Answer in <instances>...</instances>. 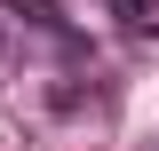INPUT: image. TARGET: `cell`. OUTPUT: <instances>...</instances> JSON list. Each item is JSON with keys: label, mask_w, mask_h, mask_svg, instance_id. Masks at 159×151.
I'll use <instances>...</instances> for the list:
<instances>
[{"label": "cell", "mask_w": 159, "mask_h": 151, "mask_svg": "<svg viewBox=\"0 0 159 151\" xmlns=\"http://www.w3.org/2000/svg\"><path fill=\"white\" fill-rule=\"evenodd\" d=\"M8 16H24L32 32H64V16H56V0H8Z\"/></svg>", "instance_id": "1"}, {"label": "cell", "mask_w": 159, "mask_h": 151, "mask_svg": "<svg viewBox=\"0 0 159 151\" xmlns=\"http://www.w3.org/2000/svg\"><path fill=\"white\" fill-rule=\"evenodd\" d=\"M103 8H111V16H119V24H135V32H143V24H151V16H159V0H103Z\"/></svg>", "instance_id": "2"}]
</instances>
